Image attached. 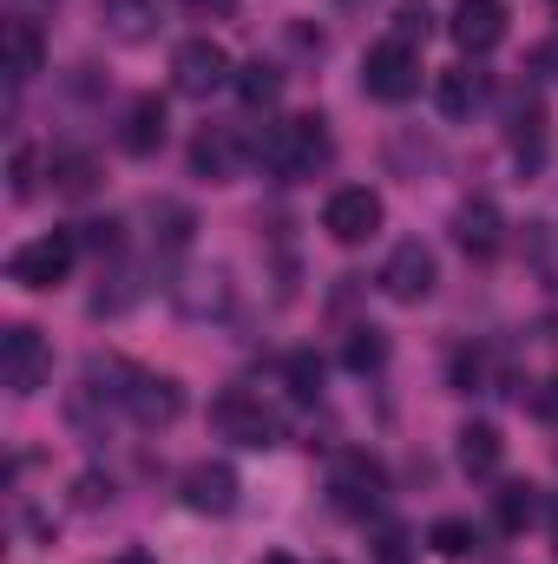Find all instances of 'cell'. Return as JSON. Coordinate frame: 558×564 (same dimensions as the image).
<instances>
[{"mask_svg":"<svg viewBox=\"0 0 558 564\" xmlns=\"http://www.w3.org/2000/svg\"><path fill=\"white\" fill-rule=\"evenodd\" d=\"M427 33H433L427 0H401V7H395V40H408V46H415V40H427Z\"/></svg>","mask_w":558,"mask_h":564,"instance_id":"cb8c5ba5","label":"cell"},{"mask_svg":"<svg viewBox=\"0 0 558 564\" xmlns=\"http://www.w3.org/2000/svg\"><path fill=\"white\" fill-rule=\"evenodd\" d=\"M106 7V20H112V33L119 40H144L151 33V20H158V7L151 0H99Z\"/></svg>","mask_w":558,"mask_h":564,"instance_id":"ffe728a7","label":"cell"},{"mask_svg":"<svg viewBox=\"0 0 558 564\" xmlns=\"http://www.w3.org/2000/svg\"><path fill=\"white\" fill-rule=\"evenodd\" d=\"M257 564H296V558H289V552H270V558H257Z\"/></svg>","mask_w":558,"mask_h":564,"instance_id":"d6a6232c","label":"cell"},{"mask_svg":"<svg viewBox=\"0 0 558 564\" xmlns=\"http://www.w3.org/2000/svg\"><path fill=\"white\" fill-rule=\"evenodd\" d=\"M178 308L184 315H224L230 308V276L224 270H191L178 282Z\"/></svg>","mask_w":558,"mask_h":564,"instance_id":"e0dca14e","label":"cell"},{"mask_svg":"<svg viewBox=\"0 0 558 564\" xmlns=\"http://www.w3.org/2000/svg\"><path fill=\"white\" fill-rule=\"evenodd\" d=\"M0 53H7V79H13V86H26V79L46 66V40H40V26H33V20H7Z\"/></svg>","mask_w":558,"mask_h":564,"instance_id":"5bb4252c","label":"cell"},{"mask_svg":"<svg viewBox=\"0 0 558 564\" xmlns=\"http://www.w3.org/2000/svg\"><path fill=\"white\" fill-rule=\"evenodd\" d=\"M184 506H191V512H217V519H224V512L237 506V473H230L224 459L191 466V473H184Z\"/></svg>","mask_w":558,"mask_h":564,"instance_id":"8fae6325","label":"cell"},{"mask_svg":"<svg viewBox=\"0 0 558 564\" xmlns=\"http://www.w3.org/2000/svg\"><path fill=\"white\" fill-rule=\"evenodd\" d=\"M552 66H558V46H552Z\"/></svg>","mask_w":558,"mask_h":564,"instance_id":"836d02e7","label":"cell"},{"mask_svg":"<svg viewBox=\"0 0 558 564\" xmlns=\"http://www.w3.org/2000/svg\"><path fill=\"white\" fill-rule=\"evenodd\" d=\"M184 7H191L197 20H230V13H237V0H184Z\"/></svg>","mask_w":558,"mask_h":564,"instance_id":"83f0119b","label":"cell"},{"mask_svg":"<svg viewBox=\"0 0 558 564\" xmlns=\"http://www.w3.org/2000/svg\"><path fill=\"white\" fill-rule=\"evenodd\" d=\"M447 33H453L460 53H493L506 40V7L500 0H460L453 20H447Z\"/></svg>","mask_w":558,"mask_h":564,"instance_id":"9c48e42d","label":"cell"},{"mask_svg":"<svg viewBox=\"0 0 558 564\" xmlns=\"http://www.w3.org/2000/svg\"><path fill=\"white\" fill-rule=\"evenodd\" d=\"M500 459H506V446H500V426H486V421H466V426H460V466H466L473 479L500 473Z\"/></svg>","mask_w":558,"mask_h":564,"instance_id":"ac0fdd59","label":"cell"},{"mask_svg":"<svg viewBox=\"0 0 558 564\" xmlns=\"http://www.w3.org/2000/svg\"><path fill=\"white\" fill-rule=\"evenodd\" d=\"M289 375H296V401H315V368H309V361H296Z\"/></svg>","mask_w":558,"mask_h":564,"instance_id":"f546056e","label":"cell"},{"mask_svg":"<svg viewBox=\"0 0 558 564\" xmlns=\"http://www.w3.org/2000/svg\"><path fill=\"white\" fill-rule=\"evenodd\" d=\"M13 197H33V151H13Z\"/></svg>","mask_w":558,"mask_h":564,"instance_id":"4316f807","label":"cell"},{"mask_svg":"<svg viewBox=\"0 0 558 564\" xmlns=\"http://www.w3.org/2000/svg\"><path fill=\"white\" fill-rule=\"evenodd\" d=\"M230 53L217 46V40H184L178 53H171V86L184 93V99H211V93H224L230 86Z\"/></svg>","mask_w":558,"mask_h":564,"instance_id":"5b68a950","label":"cell"},{"mask_svg":"<svg viewBox=\"0 0 558 564\" xmlns=\"http://www.w3.org/2000/svg\"><path fill=\"white\" fill-rule=\"evenodd\" d=\"M539 408H546V421L558 426V375H552V381H546V394H539Z\"/></svg>","mask_w":558,"mask_h":564,"instance_id":"4dcf8cb0","label":"cell"},{"mask_svg":"<svg viewBox=\"0 0 558 564\" xmlns=\"http://www.w3.org/2000/svg\"><path fill=\"white\" fill-rule=\"evenodd\" d=\"M427 545H433L440 558H473V545H480V532H473L466 519H440V525L427 532Z\"/></svg>","mask_w":558,"mask_h":564,"instance_id":"603a6c76","label":"cell"},{"mask_svg":"<svg viewBox=\"0 0 558 564\" xmlns=\"http://www.w3.org/2000/svg\"><path fill=\"white\" fill-rule=\"evenodd\" d=\"M237 93H244V106H277V93H282V73L270 66V59H250V66L237 73Z\"/></svg>","mask_w":558,"mask_h":564,"instance_id":"44dd1931","label":"cell"},{"mask_svg":"<svg viewBox=\"0 0 558 564\" xmlns=\"http://www.w3.org/2000/svg\"><path fill=\"white\" fill-rule=\"evenodd\" d=\"M126 408H132V421H139V426H164V421H178L184 394H178V381H158V375H139V381L126 388Z\"/></svg>","mask_w":558,"mask_h":564,"instance_id":"4fadbf2b","label":"cell"},{"mask_svg":"<svg viewBox=\"0 0 558 564\" xmlns=\"http://www.w3.org/2000/svg\"><path fill=\"white\" fill-rule=\"evenodd\" d=\"M382 466L375 459H362V453H348L342 466H335V479H329V492H335V506L342 512H355V519H368L375 506H382Z\"/></svg>","mask_w":558,"mask_h":564,"instance_id":"30bf717a","label":"cell"},{"mask_svg":"<svg viewBox=\"0 0 558 564\" xmlns=\"http://www.w3.org/2000/svg\"><path fill=\"white\" fill-rule=\"evenodd\" d=\"M329 132H322V119H282V126H270V139L257 144V158L277 171V177H315L322 164H329Z\"/></svg>","mask_w":558,"mask_h":564,"instance_id":"6da1fadb","label":"cell"},{"mask_svg":"<svg viewBox=\"0 0 558 564\" xmlns=\"http://www.w3.org/2000/svg\"><path fill=\"white\" fill-rule=\"evenodd\" d=\"M191 171L211 177V184H230V177H237V139H230L224 126L197 132V144H191Z\"/></svg>","mask_w":558,"mask_h":564,"instance_id":"2e32d148","label":"cell"},{"mask_svg":"<svg viewBox=\"0 0 558 564\" xmlns=\"http://www.w3.org/2000/svg\"><path fill=\"white\" fill-rule=\"evenodd\" d=\"M93 177H99V164H93L86 151H66V158H53V184H60L66 197H86V191H93Z\"/></svg>","mask_w":558,"mask_h":564,"instance_id":"7402d4cb","label":"cell"},{"mask_svg":"<svg viewBox=\"0 0 558 564\" xmlns=\"http://www.w3.org/2000/svg\"><path fill=\"white\" fill-rule=\"evenodd\" d=\"M382 335L375 328H355V341H348V368H382Z\"/></svg>","mask_w":558,"mask_h":564,"instance_id":"484cf974","label":"cell"},{"mask_svg":"<svg viewBox=\"0 0 558 564\" xmlns=\"http://www.w3.org/2000/svg\"><path fill=\"white\" fill-rule=\"evenodd\" d=\"M526 519H533V486H506V492H500V525L519 532Z\"/></svg>","mask_w":558,"mask_h":564,"instance_id":"d4e9b609","label":"cell"},{"mask_svg":"<svg viewBox=\"0 0 558 564\" xmlns=\"http://www.w3.org/2000/svg\"><path fill=\"white\" fill-rule=\"evenodd\" d=\"M119 144H126L132 158H151V151L164 144V99H158V93L132 99V112H126V126H119Z\"/></svg>","mask_w":558,"mask_h":564,"instance_id":"9a60e30c","label":"cell"},{"mask_svg":"<svg viewBox=\"0 0 558 564\" xmlns=\"http://www.w3.org/2000/svg\"><path fill=\"white\" fill-rule=\"evenodd\" d=\"M362 93L382 99V106L415 99L420 93V53L408 46V40H382V46H368V53H362Z\"/></svg>","mask_w":558,"mask_h":564,"instance_id":"7a4b0ae2","label":"cell"},{"mask_svg":"<svg viewBox=\"0 0 558 564\" xmlns=\"http://www.w3.org/2000/svg\"><path fill=\"white\" fill-rule=\"evenodd\" d=\"M73 263H79V237L73 230H46V237H33V243L13 250L7 276L20 282V289H60V282L73 276Z\"/></svg>","mask_w":558,"mask_h":564,"instance_id":"3957f363","label":"cell"},{"mask_svg":"<svg viewBox=\"0 0 558 564\" xmlns=\"http://www.w3.org/2000/svg\"><path fill=\"white\" fill-rule=\"evenodd\" d=\"M53 381V348L40 341V328H7L0 335V388L7 394H40Z\"/></svg>","mask_w":558,"mask_h":564,"instance_id":"277c9868","label":"cell"},{"mask_svg":"<svg viewBox=\"0 0 558 564\" xmlns=\"http://www.w3.org/2000/svg\"><path fill=\"white\" fill-rule=\"evenodd\" d=\"M322 230L335 237V243H368L375 230H382V197L368 191V184H342V191H329V204H322Z\"/></svg>","mask_w":558,"mask_h":564,"instance_id":"8992f818","label":"cell"},{"mask_svg":"<svg viewBox=\"0 0 558 564\" xmlns=\"http://www.w3.org/2000/svg\"><path fill=\"white\" fill-rule=\"evenodd\" d=\"M473 106H480V79H473L466 66L440 73V112H447V119H466Z\"/></svg>","mask_w":558,"mask_h":564,"instance_id":"d6986e66","label":"cell"},{"mask_svg":"<svg viewBox=\"0 0 558 564\" xmlns=\"http://www.w3.org/2000/svg\"><path fill=\"white\" fill-rule=\"evenodd\" d=\"M112 564H158V558H151V552H119Z\"/></svg>","mask_w":558,"mask_h":564,"instance_id":"1f68e13d","label":"cell"},{"mask_svg":"<svg viewBox=\"0 0 558 564\" xmlns=\"http://www.w3.org/2000/svg\"><path fill=\"white\" fill-rule=\"evenodd\" d=\"M453 243H460L466 257H493V250L506 243V224H500V210H493L486 197L460 204V210H453Z\"/></svg>","mask_w":558,"mask_h":564,"instance_id":"7c38bea8","label":"cell"},{"mask_svg":"<svg viewBox=\"0 0 558 564\" xmlns=\"http://www.w3.org/2000/svg\"><path fill=\"white\" fill-rule=\"evenodd\" d=\"M375 282H382V295H388V302H427V295H433V282H440V263H433V250H427V243H395Z\"/></svg>","mask_w":558,"mask_h":564,"instance_id":"ba28073f","label":"cell"},{"mask_svg":"<svg viewBox=\"0 0 558 564\" xmlns=\"http://www.w3.org/2000/svg\"><path fill=\"white\" fill-rule=\"evenodd\" d=\"M382 564H408V532H388L382 539Z\"/></svg>","mask_w":558,"mask_h":564,"instance_id":"f1b7e54d","label":"cell"},{"mask_svg":"<svg viewBox=\"0 0 558 564\" xmlns=\"http://www.w3.org/2000/svg\"><path fill=\"white\" fill-rule=\"evenodd\" d=\"M211 421L224 426V440H237V446H257V453L282 440L277 408H264V401H257V394H244V388H237V394H224V401L211 408Z\"/></svg>","mask_w":558,"mask_h":564,"instance_id":"52a82bcc","label":"cell"}]
</instances>
